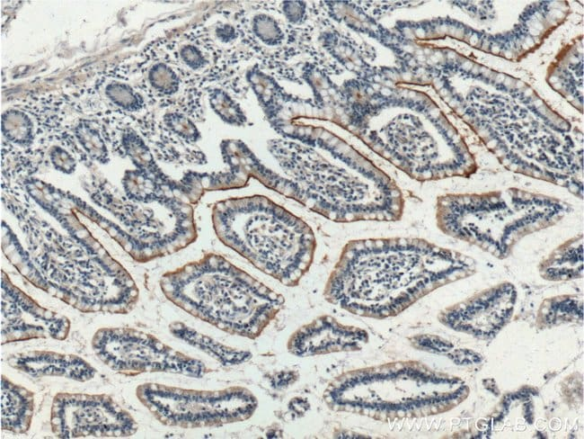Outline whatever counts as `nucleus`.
Returning a JSON list of instances; mask_svg holds the SVG:
<instances>
[{
    "instance_id": "nucleus-14",
    "label": "nucleus",
    "mask_w": 584,
    "mask_h": 439,
    "mask_svg": "<svg viewBox=\"0 0 584 439\" xmlns=\"http://www.w3.org/2000/svg\"><path fill=\"white\" fill-rule=\"evenodd\" d=\"M127 198L136 203L161 202L172 197L165 188L181 193V183L167 184L140 169L126 170L121 180Z\"/></svg>"
},
{
    "instance_id": "nucleus-6",
    "label": "nucleus",
    "mask_w": 584,
    "mask_h": 439,
    "mask_svg": "<svg viewBox=\"0 0 584 439\" xmlns=\"http://www.w3.org/2000/svg\"><path fill=\"white\" fill-rule=\"evenodd\" d=\"M136 396L161 424L185 429L245 421L258 406L252 392L242 386L200 390L146 382L137 388Z\"/></svg>"
},
{
    "instance_id": "nucleus-19",
    "label": "nucleus",
    "mask_w": 584,
    "mask_h": 439,
    "mask_svg": "<svg viewBox=\"0 0 584 439\" xmlns=\"http://www.w3.org/2000/svg\"><path fill=\"white\" fill-rule=\"evenodd\" d=\"M147 80L151 87L163 95H173L180 89V76L164 62H157L149 68Z\"/></svg>"
},
{
    "instance_id": "nucleus-24",
    "label": "nucleus",
    "mask_w": 584,
    "mask_h": 439,
    "mask_svg": "<svg viewBox=\"0 0 584 439\" xmlns=\"http://www.w3.org/2000/svg\"><path fill=\"white\" fill-rule=\"evenodd\" d=\"M179 57L184 65L192 70L203 69L209 64L207 56L201 49L192 44L181 46L179 49Z\"/></svg>"
},
{
    "instance_id": "nucleus-8",
    "label": "nucleus",
    "mask_w": 584,
    "mask_h": 439,
    "mask_svg": "<svg viewBox=\"0 0 584 439\" xmlns=\"http://www.w3.org/2000/svg\"><path fill=\"white\" fill-rule=\"evenodd\" d=\"M52 433L58 438L128 437L137 424L128 411L107 394L59 392L50 412Z\"/></svg>"
},
{
    "instance_id": "nucleus-4",
    "label": "nucleus",
    "mask_w": 584,
    "mask_h": 439,
    "mask_svg": "<svg viewBox=\"0 0 584 439\" xmlns=\"http://www.w3.org/2000/svg\"><path fill=\"white\" fill-rule=\"evenodd\" d=\"M212 223L221 243L285 286H296L314 261L311 227L267 197L217 202Z\"/></svg>"
},
{
    "instance_id": "nucleus-2",
    "label": "nucleus",
    "mask_w": 584,
    "mask_h": 439,
    "mask_svg": "<svg viewBox=\"0 0 584 439\" xmlns=\"http://www.w3.org/2000/svg\"><path fill=\"white\" fill-rule=\"evenodd\" d=\"M268 148L290 178L292 199L334 222L396 221L401 193L390 178L343 142L332 162L315 148L273 139Z\"/></svg>"
},
{
    "instance_id": "nucleus-15",
    "label": "nucleus",
    "mask_w": 584,
    "mask_h": 439,
    "mask_svg": "<svg viewBox=\"0 0 584 439\" xmlns=\"http://www.w3.org/2000/svg\"><path fill=\"white\" fill-rule=\"evenodd\" d=\"M121 145L125 154L136 168L145 171L164 183H174L160 169L150 148L135 130L132 128L124 130L121 135Z\"/></svg>"
},
{
    "instance_id": "nucleus-18",
    "label": "nucleus",
    "mask_w": 584,
    "mask_h": 439,
    "mask_svg": "<svg viewBox=\"0 0 584 439\" xmlns=\"http://www.w3.org/2000/svg\"><path fill=\"white\" fill-rule=\"evenodd\" d=\"M208 102L213 112L226 123L238 127L246 124L247 117L241 105L226 90L211 89Z\"/></svg>"
},
{
    "instance_id": "nucleus-11",
    "label": "nucleus",
    "mask_w": 584,
    "mask_h": 439,
    "mask_svg": "<svg viewBox=\"0 0 584 439\" xmlns=\"http://www.w3.org/2000/svg\"><path fill=\"white\" fill-rule=\"evenodd\" d=\"M7 363L32 377L57 376L84 382L93 379L96 373V370L83 358L52 351L13 354L7 357Z\"/></svg>"
},
{
    "instance_id": "nucleus-7",
    "label": "nucleus",
    "mask_w": 584,
    "mask_h": 439,
    "mask_svg": "<svg viewBox=\"0 0 584 439\" xmlns=\"http://www.w3.org/2000/svg\"><path fill=\"white\" fill-rule=\"evenodd\" d=\"M91 345L96 356L106 366L128 376L169 372L201 378L209 371L202 361L135 328H100L93 335Z\"/></svg>"
},
{
    "instance_id": "nucleus-22",
    "label": "nucleus",
    "mask_w": 584,
    "mask_h": 439,
    "mask_svg": "<svg viewBox=\"0 0 584 439\" xmlns=\"http://www.w3.org/2000/svg\"><path fill=\"white\" fill-rule=\"evenodd\" d=\"M251 31L261 40L268 44L279 41V29L271 18L258 14L251 20Z\"/></svg>"
},
{
    "instance_id": "nucleus-9",
    "label": "nucleus",
    "mask_w": 584,
    "mask_h": 439,
    "mask_svg": "<svg viewBox=\"0 0 584 439\" xmlns=\"http://www.w3.org/2000/svg\"><path fill=\"white\" fill-rule=\"evenodd\" d=\"M1 344L36 338L65 340L70 331L69 320L40 307L14 286L2 271Z\"/></svg>"
},
{
    "instance_id": "nucleus-12",
    "label": "nucleus",
    "mask_w": 584,
    "mask_h": 439,
    "mask_svg": "<svg viewBox=\"0 0 584 439\" xmlns=\"http://www.w3.org/2000/svg\"><path fill=\"white\" fill-rule=\"evenodd\" d=\"M33 410L32 391L1 375V428L25 434L31 427Z\"/></svg>"
},
{
    "instance_id": "nucleus-23",
    "label": "nucleus",
    "mask_w": 584,
    "mask_h": 439,
    "mask_svg": "<svg viewBox=\"0 0 584 439\" xmlns=\"http://www.w3.org/2000/svg\"><path fill=\"white\" fill-rule=\"evenodd\" d=\"M239 28L229 22H218L213 28L215 41L220 45V52L237 43L240 38Z\"/></svg>"
},
{
    "instance_id": "nucleus-16",
    "label": "nucleus",
    "mask_w": 584,
    "mask_h": 439,
    "mask_svg": "<svg viewBox=\"0 0 584 439\" xmlns=\"http://www.w3.org/2000/svg\"><path fill=\"white\" fill-rule=\"evenodd\" d=\"M1 130L4 137L18 146L26 148L34 140V127L30 117L18 110H7L2 114Z\"/></svg>"
},
{
    "instance_id": "nucleus-1",
    "label": "nucleus",
    "mask_w": 584,
    "mask_h": 439,
    "mask_svg": "<svg viewBox=\"0 0 584 439\" xmlns=\"http://www.w3.org/2000/svg\"><path fill=\"white\" fill-rule=\"evenodd\" d=\"M473 264L469 257L420 238L350 240L329 275L323 297L351 314L385 318L464 277Z\"/></svg>"
},
{
    "instance_id": "nucleus-17",
    "label": "nucleus",
    "mask_w": 584,
    "mask_h": 439,
    "mask_svg": "<svg viewBox=\"0 0 584 439\" xmlns=\"http://www.w3.org/2000/svg\"><path fill=\"white\" fill-rule=\"evenodd\" d=\"M74 134L93 160L103 165L110 161L105 141L99 130L90 121L79 120L74 127Z\"/></svg>"
},
{
    "instance_id": "nucleus-13",
    "label": "nucleus",
    "mask_w": 584,
    "mask_h": 439,
    "mask_svg": "<svg viewBox=\"0 0 584 439\" xmlns=\"http://www.w3.org/2000/svg\"><path fill=\"white\" fill-rule=\"evenodd\" d=\"M169 330L176 338L205 353L223 366H234L247 362L252 354L246 350L226 345L210 336L179 321L169 325Z\"/></svg>"
},
{
    "instance_id": "nucleus-25",
    "label": "nucleus",
    "mask_w": 584,
    "mask_h": 439,
    "mask_svg": "<svg viewBox=\"0 0 584 439\" xmlns=\"http://www.w3.org/2000/svg\"><path fill=\"white\" fill-rule=\"evenodd\" d=\"M49 159L53 167L66 175L75 171L77 163L75 158L65 148L53 146L49 150Z\"/></svg>"
},
{
    "instance_id": "nucleus-5",
    "label": "nucleus",
    "mask_w": 584,
    "mask_h": 439,
    "mask_svg": "<svg viewBox=\"0 0 584 439\" xmlns=\"http://www.w3.org/2000/svg\"><path fill=\"white\" fill-rule=\"evenodd\" d=\"M571 211V207L559 200L512 189L442 196L436 206V222L445 234L502 257L518 237L554 225Z\"/></svg>"
},
{
    "instance_id": "nucleus-20",
    "label": "nucleus",
    "mask_w": 584,
    "mask_h": 439,
    "mask_svg": "<svg viewBox=\"0 0 584 439\" xmlns=\"http://www.w3.org/2000/svg\"><path fill=\"white\" fill-rule=\"evenodd\" d=\"M166 130L186 144H195L201 139V134L194 121L182 112H170L163 117Z\"/></svg>"
},
{
    "instance_id": "nucleus-26",
    "label": "nucleus",
    "mask_w": 584,
    "mask_h": 439,
    "mask_svg": "<svg viewBox=\"0 0 584 439\" xmlns=\"http://www.w3.org/2000/svg\"><path fill=\"white\" fill-rule=\"evenodd\" d=\"M472 355H473L472 356V363H479V362H481L480 355H478V354H476L474 353Z\"/></svg>"
},
{
    "instance_id": "nucleus-21",
    "label": "nucleus",
    "mask_w": 584,
    "mask_h": 439,
    "mask_svg": "<svg viewBox=\"0 0 584 439\" xmlns=\"http://www.w3.org/2000/svg\"><path fill=\"white\" fill-rule=\"evenodd\" d=\"M105 94L115 105L128 112H137L144 106L142 96L124 83L109 84Z\"/></svg>"
},
{
    "instance_id": "nucleus-27",
    "label": "nucleus",
    "mask_w": 584,
    "mask_h": 439,
    "mask_svg": "<svg viewBox=\"0 0 584 439\" xmlns=\"http://www.w3.org/2000/svg\"><path fill=\"white\" fill-rule=\"evenodd\" d=\"M471 332H473V334L476 336H481L483 334V332L481 329H477V328H473Z\"/></svg>"
},
{
    "instance_id": "nucleus-10",
    "label": "nucleus",
    "mask_w": 584,
    "mask_h": 439,
    "mask_svg": "<svg viewBox=\"0 0 584 439\" xmlns=\"http://www.w3.org/2000/svg\"><path fill=\"white\" fill-rule=\"evenodd\" d=\"M368 341L367 333L346 326L329 315H322L300 327L289 337L288 350L300 356H314L336 352L358 351Z\"/></svg>"
},
{
    "instance_id": "nucleus-3",
    "label": "nucleus",
    "mask_w": 584,
    "mask_h": 439,
    "mask_svg": "<svg viewBox=\"0 0 584 439\" xmlns=\"http://www.w3.org/2000/svg\"><path fill=\"white\" fill-rule=\"evenodd\" d=\"M160 286L191 316L249 339L257 338L285 303L281 294L215 253L165 273Z\"/></svg>"
}]
</instances>
